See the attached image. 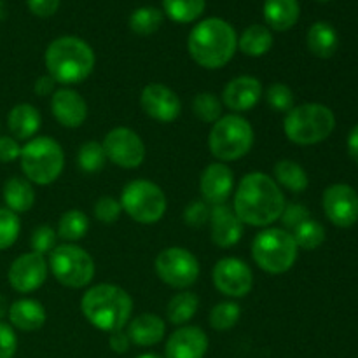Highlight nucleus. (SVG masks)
<instances>
[{"mask_svg": "<svg viewBox=\"0 0 358 358\" xmlns=\"http://www.w3.org/2000/svg\"><path fill=\"white\" fill-rule=\"evenodd\" d=\"M285 205L282 187L275 178L261 171L245 175L234 191L233 210L243 226L269 227L280 220Z\"/></svg>", "mask_w": 358, "mask_h": 358, "instance_id": "f257e3e1", "label": "nucleus"}, {"mask_svg": "<svg viewBox=\"0 0 358 358\" xmlns=\"http://www.w3.org/2000/svg\"><path fill=\"white\" fill-rule=\"evenodd\" d=\"M187 49L191 58L203 69H222L238 49L236 30L226 20L206 17L191 30Z\"/></svg>", "mask_w": 358, "mask_h": 358, "instance_id": "f03ea898", "label": "nucleus"}, {"mask_svg": "<svg viewBox=\"0 0 358 358\" xmlns=\"http://www.w3.org/2000/svg\"><path fill=\"white\" fill-rule=\"evenodd\" d=\"M48 76L62 86H76L93 73L96 56L86 41L73 35L58 37L45 49Z\"/></svg>", "mask_w": 358, "mask_h": 358, "instance_id": "7ed1b4c3", "label": "nucleus"}, {"mask_svg": "<svg viewBox=\"0 0 358 358\" xmlns=\"http://www.w3.org/2000/svg\"><path fill=\"white\" fill-rule=\"evenodd\" d=\"M80 311L94 329L110 334L124 329L131 320L133 299L122 287L98 283L84 292Z\"/></svg>", "mask_w": 358, "mask_h": 358, "instance_id": "20e7f679", "label": "nucleus"}, {"mask_svg": "<svg viewBox=\"0 0 358 358\" xmlns=\"http://www.w3.org/2000/svg\"><path fill=\"white\" fill-rule=\"evenodd\" d=\"M334 128V112L322 103L297 105L283 119V133L296 145H317L327 140Z\"/></svg>", "mask_w": 358, "mask_h": 358, "instance_id": "39448f33", "label": "nucleus"}, {"mask_svg": "<svg viewBox=\"0 0 358 358\" xmlns=\"http://www.w3.org/2000/svg\"><path fill=\"white\" fill-rule=\"evenodd\" d=\"M297 257L299 247L292 233L283 227H264L252 241V259L269 275H283L290 271Z\"/></svg>", "mask_w": 358, "mask_h": 358, "instance_id": "423d86ee", "label": "nucleus"}, {"mask_svg": "<svg viewBox=\"0 0 358 358\" xmlns=\"http://www.w3.org/2000/svg\"><path fill=\"white\" fill-rule=\"evenodd\" d=\"M20 163L28 182L51 185L62 175L65 154L62 145L51 136H34L21 147Z\"/></svg>", "mask_w": 358, "mask_h": 358, "instance_id": "0eeeda50", "label": "nucleus"}, {"mask_svg": "<svg viewBox=\"0 0 358 358\" xmlns=\"http://www.w3.org/2000/svg\"><path fill=\"white\" fill-rule=\"evenodd\" d=\"M254 128L243 115L227 114L212 124L208 149L219 163H231L247 156L254 147Z\"/></svg>", "mask_w": 358, "mask_h": 358, "instance_id": "6e6552de", "label": "nucleus"}, {"mask_svg": "<svg viewBox=\"0 0 358 358\" xmlns=\"http://www.w3.org/2000/svg\"><path fill=\"white\" fill-rule=\"evenodd\" d=\"M119 201H121L122 212H126L129 219L143 226L159 222L168 208L166 194L163 189L147 178H136L126 184Z\"/></svg>", "mask_w": 358, "mask_h": 358, "instance_id": "1a4fd4ad", "label": "nucleus"}, {"mask_svg": "<svg viewBox=\"0 0 358 358\" xmlns=\"http://www.w3.org/2000/svg\"><path fill=\"white\" fill-rule=\"evenodd\" d=\"M49 271L69 289H84L90 285L96 273L93 257L76 243H63L49 254Z\"/></svg>", "mask_w": 358, "mask_h": 358, "instance_id": "9d476101", "label": "nucleus"}, {"mask_svg": "<svg viewBox=\"0 0 358 358\" xmlns=\"http://www.w3.org/2000/svg\"><path fill=\"white\" fill-rule=\"evenodd\" d=\"M154 268L161 282L178 290H187L189 287L194 285L201 273L196 255L184 247H170L161 250L154 262Z\"/></svg>", "mask_w": 358, "mask_h": 358, "instance_id": "9b49d317", "label": "nucleus"}, {"mask_svg": "<svg viewBox=\"0 0 358 358\" xmlns=\"http://www.w3.org/2000/svg\"><path fill=\"white\" fill-rule=\"evenodd\" d=\"M101 145L107 159L124 170H135L145 161V143L138 133L124 126L110 129Z\"/></svg>", "mask_w": 358, "mask_h": 358, "instance_id": "f8f14e48", "label": "nucleus"}, {"mask_svg": "<svg viewBox=\"0 0 358 358\" xmlns=\"http://www.w3.org/2000/svg\"><path fill=\"white\" fill-rule=\"evenodd\" d=\"M212 280L215 289L231 299H240L250 294L254 273L250 266L238 257H224L213 266Z\"/></svg>", "mask_w": 358, "mask_h": 358, "instance_id": "ddd939ff", "label": "nucleus"}, {"mask_svg": "<svg viewBox=\"0 0 358 358\" xmlns=\"http://www.w3.org/2000/svg\"><path fill=\"white\" fill-rule=\"evenodd\" d=\"M48 275V259L35 252H28L14 259L7 273V280L17 294H31L44 285Z\"/></svg>", "mask_w": 358, "mask_h": 358, "instance_id": "4468645a", "label": "nucleus"}, {"mask_svg": "<svg viewBox=\"0 0 358 358\" xmlns=\"http://www.w3.org/2000/svg\"><path fill=\"white\" fill-rule=\"evenodd\" d=\"M322 206L334 226L352 227L358 220V194L355 189L348 184L329 185L322 196Z\"/></svg>", "mask_w": 358, "mask_h": 358, "instance_id": "2eb2a0df", "label": "nucleus"}, {"mask_svg": "<svg viewBox=\"0 0 358 358\" xmlns=\"http://www.w3.org/2000/svg\"><path fill=\"white\" fill-rule=\"evenodd\" d=\"M140 105L145 115L157 122H173L182 114L178 94L161 83L147 84L140 94Z\"/></svg>", "mask_w": 358, "mask_h": 358, "instance_id": "dca6fc26", "label": "nucleus"}, {"mask_svg": "<svg viewBox=\"0 0 358 358\" xmlns=\"http://www.w3.org/2000/svg\"><path fill=\"white\" fill-rule=\"evenodd\" d=\"M199 191L210 206L224 205L234 191V173L226 163H212L203 170Z\"/></svg>", "mask_w": 358, "mask_h": 358, "instance_id": "f3484780", "label": "nucleus"}, {"mask_svg": "<svg viewBox=\"0 0 358 358\" xmlns=\"http://www.w3.org/2000/svg\"><path fill=\"white\" fill-rule=\"evenodd\" d=\"M262 98V83L254 76H240L231 79L222 91V105L233 114L252 110Z\"/></svg>", "mask_w": 358, "mask_h": 358, "instance_id": "a211bd4d", "label": "nucleus"}, {"mask_svg": "<svg viewBox=\"0 0 358 358\" xmlns=\"http://www.w3.org/2000/svg\"><path fill=\"white\" fill-rule=\"evenodd\" d=\"M208 352V336L201 327L182 325L168 338L164 358H205Z\"/></svg>", "mask_w": 358, "mask_h": 358, "instance_id": "6ab92c4d", "label": "nucleus"}, {"mask_svg": "<svg viewBox=\"0 0 358 358\" xmlns=\"http://www.w3.org/2000/svg\"><path fill=\"white\" fill-rule=\"evenodd\" d=\"M210 236L219 248H231L240 243L245 226L227 203L212 206L210 210Z\"/></svg>", "mask_w": 358, "mask_h": 358, "instance_id": "aec40b11", "label": "nucleus"}, {"mask_svg": "<svg viewBox=\"0 0 358 358\" xmlns=\"http://www.w3.org/2000/svg\"><path fill=\"white\" fill-rule=\"evenodd\" d=\"M51 112L63 128H79L87 119V103L76 90L62 87L51 96Z\"/></svg>", "mask_w": 358, "mask_h": 358, "instance_id": "412c9836", "label": "nucleus"}, {"mask_svg": "<svg viewBox=\"0 0 358 358\" xmlns=\"http://www.w3.org/2000/svg\"><path fill=\"white\" fill-rule=\"evenodd\" d=\"M126 332L131 345L147 348V346H156L163 341L166 334V324L159 315L142 313L128 322Z\"/></svg>", "mask_w": 358, "mask_h": 358, "instance_id": "4be33fe9", "label": "nucleus"}, {"mask_svg": "<svg viewBox=\"0 0 358 358\" xmlns=\"http://www.w3.org/2000/svg\"><path fill=\"white\" fill-rule=\"evenodd\" d=\"M10 322V327L23 332H35L44 327L48 320L44 306L35 299H20L14 301L9 306L7 313Z\"/></svg>", "mask_w": 358, "mask_h": 358, "instance_id": "5701e85b", "label": "nucleus"}, {"mask_svg": "<svg viewBox=\"0 0 358 358\" xmlns=\"http://www.w3.org/2000/svg\"><path fill=\"white\" fill-rule=\"evenodd\" d=\"M42 126V115L31 103H20L10 108L7 115V128L16 140H31Z\"/></svg>", "mask_w": 358, "mask_h": 358, "instance_id": "b1692460", "label": "nucleus"}, {"mask_svg": "<svg viewBox=\"0 0 358 358\" xmlns=\"http://www.w3.org/2000/svg\"><path fill=\"white\" fill-rule=\"evenodd\" d=\"M262 14L271 30L287 31L299 21V0H264Z\"/></svg>", "mask_w": 358, "mask_h": 358, "instance_id": "393cba45", "label": "nucleus"}, {"mask_svg": "<svg viewBox=\"0 0 358 358\" xmlns=\"http://www.w3.org/2000/svg\"><path fill=\"white\" fill-rule=\"evenodd\" d=\"M306 44L308 49L311 51V55L317 56V58L327 59L331 56H334V52L338 51L339 45V37L336 28L332 27L327 21H317L310 27L306 35Z\"/></svg>", "mask_w": 358, "mask_h": 358, "instance_id": "a878e982", "label": "nucleus"}, {"mask_svg": "<svg viewBox=\"0 0 358 358\" xmlns=\"http://www.w3.org/2000/svg\"><path fill=\"white\" fill-rule=\"evenodd\" d=\"M6 206L14 213L30 212L35 205V189L31 182L21 177H10L2 189Z\"/></svg>", "mask_w": 358, "mask_h": 358, "instance_id": "bb28decb", "label": "nucleus"}, {"mask_svg": "<svg viewBox=\"0 0 358 358\" xmlns=\"http://www.w3.org/2000/svg\"><path fill=\"white\" fill-rule=\"evenodd\" d=\"M273 42H275V38H273L271 30L268 27L252 24L238 38V49L250 58H261L271 51Z\"/></svg>", "mask_w": 358, "mask_h": 358, "instance_id": "cd10ccee", "label": "nucleus"}, {"mask_svg": "<svg viewBox=\"0 0 358 358\" xmlns=\"http://www.w3.org/2000/svg\"><path fill=\"white\" fill-rule=\"evenodd\" d=\"M273 178L280 187H285L287 191L303 192L310 185V178L304 168L292 159H282L273 166Z\"/></svg>", "mask_w": 358, "mask_h": 358, "instance_id": "c85d7f7f", "label": "nucleus"}, {"mask_svg": "<svg viewBox=\"0 0 358 358\" xmlns=\"http://www.w3.org/2000/svg\"><path fill=\"white\" fill-rule=\"evenodd\" d=\"M198 308L199 297L194 292L184 290V292L175 294L170 299L166 306V318L170 320V324L182 327L192 320V317L198 313Z\"/></svg>", "mask_w": 358, "mask_h": 358, "instance_id": "c756f323", "label": "nucleus"}, {"mask_svg": "<svg viewBox=\"0 0 358 358\" xmlns=\"http://www.w3.org/2000/svg\"><path fill=\"white\" fill-rule=\"evenodd\" d=\"M90 231V219L84 212L80 210L72 208L66 210L58 220V229H56V234L58 238L65 240L66 243H76V241H80Z\"/></svg>", "mask_w": 358, "mask_h": 358, "instance_id": "7c9ffc66", "label": "nucleus"}, {"mask_svg": "<svg viewBox=\"0 0 358 358\" xmlns=\"http://www.w3.org/2000/svg\"><path fill=\"white\" fill-rule=\"evenodd\" d=\"M206 0H163L164 14L175 23H192L205 13Z\"/></svg>", "mask_w": 358, "mask_h": 358, "instance_id": "2f4dec72", "label": "nucleus"}, {"mask_svg": "<svg viewBox=\"0 0 358 358\" xmlns=\"http://www.w3.org/2000/svg\"><path fill=\"white\" fill-rule=\"evenodd\" d=\"M222 100L215 93H210V91L198 93L191 103L192 114L201 122H206V124H215L222 117Z\"/></svg>", "mask_w": 358, "mask_h": 358, "instance_id": "473e14b6", "label": "nucleus"}, {"mask_svg": "<svg viewBox=\"0 0 358 358\" xmlns=\"http://www.w3.org/2000/svg\"><path fill=\"white\" fill-rule=\"evenodd\" d=\"M161 24H163V13L156 7H138L129 16V28L133 34L142 37L156 34Z\"/></svg>", "mask_w": 358, "mask_h": 358, "instance_id": "72a5a7b5", "label": "nucleus"}, {"mask_svg": "<svg viewBox=\"0 0 358 358\" xmlns=\"http://www.w3.org/2000/svg\"><path fill=\"white\" fill-rule=\"evenodd\" d=\"M105 163H107V156L100 142L90 140V142H84L77 150V166L84 173H98L103 170Z\"/></svg>", "mask_w": 358, "mask_h": 358, "instance_id": "f704fd0d", "label": "nucleus"}, {"mask_svg": "<svg viewBox=\"0 0 358 358\" xmlns=\"http://www.w3.org/2000/svg\"><path fill=\"white\" fill-rule=\"evenodd\" d=\"M240 317H241L240 304H236L234 301H224V303L215 304V306L212 308L208 322H210V327H212L213 331L224 332V331H231V329L240 322Z\"/></svg>", "mask_w": 358, "mask_h": 358, "instance_id": "c9c22d12", "label": "nucleus"}, {"mask_svg": "<svg viewBox=\"0 0 358 358\" xmlns=\"http://www.w3.org/2000/svg\"><path fill=\"white\" fill-rule=\"evenodd\" d=\"M292 236L299 248H303V250H315V248H318L324 243L327 233H325V227L318 220L308 219L292 231Z\"/></svg>", "mask_w": 358, "mask_h": 358, "instance_id": "e433bc0d", "label": "nucleus"}, {"mask_svg": "<svg viewBox=\"0 0 358 358\" xmlns=\"http://www.w3.org/2000/svg\"><path fill=\"white\" fill-rule=\"evenodd\" d=\"M21 233V222L17 213L9 208H0V250H7L16 243Z\"/></svg>", "mask_w": 358, "mask_h": 358, "instance_id": "4c0bfd02", "label": "nucleus"}, {"mask_svg": "<svg viewBox=\"0 0 358 358\" xmlns=\"http://www.w3.org/2000/svg\"><path fill=\"white\" fill-rule=\"evenodd\" d=\"M266 101H268L271 110L287 114V112L292 110L294 107V93L287 84L273 83L271 86L266 90Z\"/></svg>", "mask_w": 358, "mask_h": 358, "instance_id": "58836bf2", "label": "nucleus"}, {"mask_svg": "<svg viewBox=\"0 0 358 358\" xmlns=\"http://www.w3.org/2000/svg\"><path fill=\"white\" fill-rule=\"evenodd\" d=\"M93 212L98 222L105 224V226H110V224H115L119 220V217L122 213V206L119 199L112 198V196H101L94 203Z\"/></svg>", "mask_w": 358, "mask_h": 358, "instance_id": "ea45409f", "label": "nucleus"}, {"mask_svg": "<svg viewBox=\"0 0 358 358\" xmlns=\"http://www.w3.org/2000/svg\"><path fill=\"white\" fill-rule=\"evenodd\" d=\"M56 238H58V234H56V231L52 229L51 226L35 227L34 233H31V238H30L31 252H35V254H41L45 257V255L51 254V252L55 250Z\"/></svg>", "mask_w": 358, "mask_h": 358, "instance_id": "a19ab883", "label": "nucleus"}, {"mask_svg": "<svg viewBox=\"0 0 358 358\" xmlns=\"http://www.w3.org/2000/svg\"><path fill=\"white\" fill-rule=\"evenodd\" d=\"M308 219H311L310 210L304 205H301V203H287L282 217H280V220L283 224V229H287L289 233H292L297 226H301Z\"/></svg>", "mask_w": 358, "mask_h": 358, "instance_id": "79ce46f5", "label": "nucleus"}, {"mask_svg": "<svg viewBox=\"0 0 358 358\" xmlns=\"http://www.w3.org/2000/svg\"><path fill=\"white\" fill-rule=\"evenodd\" d=\"M210 210H212V206L208 203L191 201L184 210V222L189 227L199 229V227H203L210 220Z\"/></svg>", "mask_w": 358, "mask_h": 358, "instance_id": "37998d69", "label": "nucleus"}, {"mask_svg": "<svg viewBox=\"0 0 358 358\" xmlns=\"http://www.w3.org/2000/svg\"><path fill=\"white\" fill-rule=\"evenodd\" d=\"M17 350V338L9 324L0 322V358H13Z\"/></svg>", "mask_w": 358, "mask_h": 358, "instance_id": "c03bdc74", "label": "nucleus"}, {"mask_svg": "<svg viewBox=\"0 0 358 358\" xmlns=\"http://www.w3.org/2000/svg\"><path fill=\"white\" fill-rule=\"evenodd\" d=\"M21 145L13 136H0V163H13L20 159Z\"/></svg>", "mask_w": 358, "mask_h": 358, "instance_id": "a18cd8bd", "label": "nucleus"}, {"mask_svg": "<svg viewBox=\"0 0 358 358\" xmlns=\"http://www.w3.org/2000/svg\"><path fill=\"white\" fill-rule=\"evenodd\" d=\"M31 14L38 17H51L58 10L59 0H27Z\"/></svg>", "mask_w": 358, "mask_h": 358, "instance_id": "49530a36", "label": "nucleus"}, {"mask_svg": "<svg viewBox=\"0 0 358 358\" xmlns=\"http://www.w3.org/2000/svg\"><path fill=\"white\" fill-rule=\"evenodd\" d=\"M108 346H110L112 352L119 353V355L128 353L129 348H131V341H129L128 332H126L124 329L110 332V336H108Z\"/></svg>", "mask_w": 358, "mask_h": 358, "instance_id": "de8ad7c7", "label": "nucleus"}, {"mask_svg": "<svg viewBox=\"0 0 358 358\" xmlns=\"http://www.w3.org/2000/svg\"><path fill=\"white\" fill-rule=\"evenodd\" d=\"M55 86H56V83H55V79H52V77L42 76V77H38L37 80H35L34 91H35V94H37V96H52V93L56 91Z\"/></svg>", "mask_w": 358, "mask_h": 358, "instance_id": "09e8293b", "label": "nucleus"}, {"mask_svg": "<svg viewBox=\"0 0 358 358\" xmlns=\"http://www.w3.org/2000/svg\"><path fill=\"white\" fill-rule=\"evenodd\" d=\"M346 149H348L350 157L358 164V124L350 129L348 140H346Z\"/></svg>", "mask_w": 358, "mask_h": 358, "instance_id": "8fccbe9b", "label": "nucleus"}, {"mask_svg": "<svg viewBox=\"0 0 358 358\" xmlns=\"http://www.w3.org/2000/svg\"><path fill=\"white\" fill-rule=\"evenodd\" d=\"M7 313H9V304H7L6 297L0 294V322L3 320V317H6Z\"/></svg>", "mask_w": 358, "mask_h": 358, "instance_id": "3c124183", "label": "nucleus"}, {"mask_svg": "<svg viewBox=\"0 0 358 358\" xmlns=\"http://www.w3.org/2000/svg\"><path fill=\"white\" fill-rule=\"evenodd\" d=\"M135 358H164V357L156 355V353H142V355H138V357H135Z\"/></svg>", "mask_w": 358, "mask_h": 358, "instance_id": "603ef678", "label": "nucleus"}, {"mask_svg": "<svg viewBox=\"0 0 358 358\" xmlns=\"http://www.w3.org/2000/svg\"><path fill=\"white\" fill-rule=\"evenodd\" d=\"M318 2H331V0H318Z\"/></svg>", "mask_w": 358, "mask_h": 358, "instance_id": "864d4df0", "label": "nucleus"}]
</instances>
